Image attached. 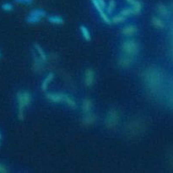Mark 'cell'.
<instances>
[{
	"label": "cell",
	"instance_id": "5b68a950",
	"mask_svg": "<svg viewBox=\"0 0 173 173\" xmlns=\"http://www.w3.org/2000/svg\"><path fill=\"white\" fill-rule=\"evenodd\" d=\"M66 95H67L62 94V93H48V94L47 95V99L50 100L51 102H59L64 101Z\"/></svg>",
	"mask_w": 173,
	"mask_h": 173
},
{
	"label": "cell",
	"instance_id": "3957f363",
	"mask_svg": "<svg viewBox=\"0 0 173 173\" xmlns=\"http://www.w3.org/2000/svg\"><path fill=\"white\" fill-rule=\"evenodd\" d=\"M46 15V12L42 9H34L27 16L26 21L28 23L35 24L39 22L40 20Z\"/></svg>",
	"mask_w": 173,
	"mask_h": 173
},
{
	"label": "cell",
	"instance_id": "6da1fadb",
	"mask_svg": "<svg viewBox=\"0 0 173 173\" xmlns=\"http://www.w3.org/2000/svg\"><path fill=\"white\" fill-rule=\"evenodd\" d=\"M144 79L150 90H156L161 82L160 74L154 68H150L144 73Z\"/></svg>",
	"mask_w": 173,
	"mask_h": 173
},
{
	"label": "cell",
	"instance_id": "5bb4252c",
	"mask_svg": "<svg viewBox=\"0 0 173 173\" xmlns=\"http://www.w3.org/2000/svg\"><path fill=\"white\" fill-rule=\"evenodd\" d=\"M35 48L36 49V51H37L38 54H39L40 57H41V60H42L43 62H45V61L47 60V56H46V54H45L44 51L42 50V48L40 47L38 44H35Z\"/></svg>",
	"mask_w": 173,
	"mask_h": 173
},
{
	"label": "cell",
	"instance_id": "4fadbf2b",
	"mask_svg": "<svg viewBox=\"0 0 173 173\" xmlns=\"http://www.w3.org/2000/svg\"><path fill=\"white\" fill-rule=\"evenodd\" d=\"M22 99H23L24 104L25 106H28L30 103H31V101H32V96L29 92L27 91H25V92H22Z\"/></svg>",
	"mask_w": 173,
	"mask_h": 173
},
{
	"label": "cell",
	"instance_id": "d6986e66",
	"mask_svg": "<svg viewBox=\"0 0 173 173\" xmlns=\"http://www.w3.org/2000/svg\"><path fill=\"white\" fill-rule=\"evenodd\" d=\"M123 20H124V17L123 15H121L114 16V17L112 18V22H113V23H119V22H122V21H123Z\"/></svg>",
	"mask_w": 173,
	"mask_h": 173
},
{
	"label": "cell",
	"instance_id": "ffe728a7",
	"mask_svg": "<svg viewBox=\"0 0 173 173\" xmlns=\"http://www.w3.org/2000/svg\"><path fill=\"white\" fill-rule=\"evenodd\" d=\"M114 7H115V1L114 0H111L110 3H109V5H108V7L106 8V11H107V13L109 15H111L112 13V10H113Z\"/></svg>",
	"mask_w": 173,
	"mask_h": 173
},
{
	"label": "cell",
	"instance_id": "8992f818",
	"mask_svg": "<svg viewBox=\"0 0 173 173\" xmlns=\"http://www.w3.org/2000/svg\"><path fill=\"white\" fill-rule=\"evenodd\" d=\"M133 61H134L133 57L126 54L125 56H123V57H120V59H119V65L122 66V67H123V68H127V67H129L132 64Z\"/></svg>",
	"mask_w": 173,
	"mask_h": 173
},
{
	"label": "cell",
	"instance_id": "7402d4cb",
	"mask_svg": "<svg viewBox=\"0 0 173 173\" xmlns=\"http://www.w3.org/2000/svg\"><path fill=\"white\" fill-rule=\"evenodd\" d=\"M100 15H101V17H102V19L103 20H104V22H106V24H111V20L110 19L108 18V16L106 15V14L103 11L102 13H100Z\"/></svg>",
	"mask_w": 173,
	"mask_h": 173
},
{
	"label": "cell",
	"instance_id": "4316f807",
	"mask_svg": "<svg viewBox=\"0 0 173 173\" xmlns=\"http://www.w3.org/2000/svg\"><path fill=\"white\" fill-rule=\"evenodd\" d=\"M98 4H100V6L102 7V9H105L106 8V2L104 0H97Z\"/></svg>",
	"mask_w": 173,
	"mask_h": 173
},
{
	"label": "cell",
	"instance_id": "8fae6325",
	"mask_svg": "<svg viewBox=\"0 0 173 173\" xmlns=\"http://www.w3.org/2000/svg\"><path fill=\"white\" fill-rule=\"evenodd\" d=\"M137 32V28L134 25H128L123 30V33L125 36H132Z\"/></svg>",
	"mask_w": 173,
	"mask_h": 173
},
{
	"label": "cell",
	"instance_id": "277c9868",
	"mask_svg": "<svg viewBox=\"0 0 173 173\" xmlns=\"http://www.w3.org/2000/svg\"><path fill=\"white\" fill-rule=\"evenodd\" d=\"M118 121H119V117L118 111L116 110H111L106 118V127L109 128H114L118 125Z\"/></svg>",
	"mask_w": 173,
	"mask_h": 173
},
{
	"label": "cell",
	"instance_id": "9a60e30c",
	"mask_svg": "<svg viewBox=\"0 0 173 173\" xmlns=\"http://www.w3.org/2000/svg\"><path fill=\"white\" fill-rule=\"evenodd\" d=\"M80 31H81V33L84 36V38L86 40V41H90V32L88 31L85 26L84 25H81L80 26Z\"/></svg>",
	"mask_w": 173,
	"mask_h": 173
},
{
	"label": "cell",
	"instance_id": "cb8c5ba5",
	"mask_svg": "<svg viewBox=\"0 0 173 173\" xmlns=\"http://www.w3.org/2000/svg\"><path fill=\"white\" fill-rule=\"evenodd\" d=\"M153 23L155 24V25H156L158 27H163L164 26L163 23L159 19H157V18H154L153 19Z\"/></svg>",
	"mask_w": 173,
	"mask_h": 173
},
{
	"label": "cell",
	"instance_id": "83f0119b",
	"mask_svg": "<svg viewBox=\"0 0 173 173\" xmlns=\"http://www.w3.org/2000/svg\"><path fill=\"white\" fill-rule=\"evenodd\" d=\"M129 4H131L133 6H134L135 4H137L138 3H139V1H137V0H127Z\"/></svg>",
	"mask_w": 173,
	"mask_h": 173
},
{
	"label": "cell",
	"instance_id": "52a82bcc",
	"mask_svg": "<svg viewBox=\"0 0 173 173\" xmlns=\"http://www.w3.org/2000/svg\"><path fill=\"white\" fill-rule=\"evenodd\" d=\"M94 72L91 69H88L85 72V85L87 86H91L94 82Z\"/></svg>",
	"mask_w": 173,
	"mask_h": 173
},
{
	"label": "cell",
	"instance_id": "d4e9b609",
	"mask_svg": "<svg viewBox=\"0 0 173 173\" xmlns=\"http://www.w3.org/2000/svg\"><path fill=\"white\" fill-rule=\"evenodd\" d=\"M15 2L22 4H30L32 3V0H15Z\"/></svg>",
	"mask_w": 173,
	"mask_h": 173
},
{
	"label": "cell",
	"instance_id": "7a4b0ae2",
	"mask_svg": "<svg viewBox=\"0 0 173 173\" xmlns=\"http://www.w3.org/2000/svg\"><path fill=\"white\" fill-rule=\"evenodd\" d=\"M123 50L127 55L134 56L139 52V45L132 40H128L123 44Z\"/></svg>",
	"mask_w": 173,
	"mask_h": 173
},
{
	"label": "cell",
	"instance_id": "e0dca14e",
	"mask_svg": "<svg viewBox=\"0 0 173 173\" xmlns=\"http://www.w3.org/2000/svg\"><path fill=\"white\" fill-rule=\"evenodd\" d=\"M1 8L4 11H6V12H9L11 10H13L14 6L10 4V3H4L2 5H1Z\"/></svg>",
	"mask_w": 173,
	"mask_h": 173
},
{
	"label": "cell",
	"instance_id": "44dd1931",
	"mask_svg": "<svg viewBox=\"0 0 173 173\" xmlns=\"http://www.w3.org/2000/svg\"><path fill=\"white\" fill-rule=\"evenodd\" d=\"M158 10H159V13L162 16H165L167 15V13H168L167 9H166V8L164 5H160L159 8H158Z\"/></svg>",
	"mask_w": 173,
	"mask_h": 173
},
{
	"label": "cell",
	"instance_id": "ac0fdd59",
	"mask_svg": "<svg viewBox=\"0 0 173 173\" xmlns=\"http://www.w3.org/2000/svg\"><path fill=\"white\" fill-rule=\"evenodd\" d=\"M132 14H134V9H133V8H125V9L122 10V12H121V15H123V17L130 15H132Z\"/></svg>",
	"mask_w": 173,
	"mask_h": 173
},
{
	"label": "cell",
	"instance_id": "603a6c76",
	"mask_svg": "<svg viewBox=\"0 0 173 173\" xmlns=\"http://www.w3.org/2000/svg\"><path fill=\"white\" fill-rule=\"evenodd\" d=\"M91 1H92V3H93V5L95 6V8H96V10H97L99 13H102V12H103V9L102 8V7L100 6V4H98L97 0H91Z\"/></svg>",
	"mask_w": 173,
	"mask_h": 173
},
{
	"label": "cell",
	"instance_id": "484cf974",
	"mask_svg": "<svg viewBox=\"0 0 173 173\" xmlns=\"http://www.w3.org/2000/svg\"><path fill=\"white\" fill-rule=\"evenodd\" d=\"M8 172V169L4 165H3L2 163H0V173H5Z\"/></svg>",
	"mask_w": 173,
	"mask_h": 173
},
{
	"label": "cell",
	"instance_id": "2e32d148",
	"mask_svg": "<svg viewBox=\"0 0 173 173\" xmlns=\"http://www.w3.org/2000/svg\"><path fill=\"white\" fill-rule=\"evenodd\" d=\"M64 101L66 102V103H67L70 107H72V108H76V106H76V102H75L72 98H70L69 96L66 95Z\"/></svg>",
	"mask_w": 173,
	"mask_h": 173
},
{
	"label": "cell",
	"instance_id": "f546056e",
	"mask_svg": "<svg viewBox=\"0 0 173 173\" xmlns=\"http://www.w3.org/2000/svg\"><path fill=\"white\" fill-rule=\"evenodd\" d=\"M0 56H1V53H0Z\"/></svg>",
	"mask_w": 173,
	"mask_h": 173
},
{
	"label": "cell",
	"instance_id": "30bf717a",
	"mask_svg": "<svg viewBox=\"0 0 173 173\" xmlns=\"http://www.w3.org/2000/svg\"><path fill=\"white\" fill-rule=\"evenodd\" d=\"M95 122V116L90 114V113H87L85 114V118H83V124L84 125H90Z\"/></svg>",
	"mask_w": 173,
	"mask_h": 173
},
{
	"label": "cell",
	"instance_id": "ba28073f",
	"mask_svg": "<svg viewBox=\"0 0 173 173\" xmlns=\"http://www.w3.org/2000/svg\"><path fill=\"white\" fill-rule=\"evenodd\" d=\"M92 108V103L90 99H85L84 102H83V105H82V110L84 111L85 114L87 113H90V111H91Z\"/></svg>",
	"mask_w": 173,
	"mask_h": 173
},
{
	"label": "cell",
	"instance_id": "7c38bea8",
	"mask_svg": "<svg viewBox=\"0 0 173 173\" xmlns=\"http://www.w3.org/2000/svg\"><path fill=\"white\" fill-rule=\"evenodd\" d=\"M53 76H54V74H53V73H50V74H48V75H47V77H46V79H44V81H43V83H42V90L45 91L46 90H47V86H48V84L52 81V79H53Z\"/></svg>",
	"mask_w": 173,
	"mask_h": 173
},
{
	"label": "cell",
	"instance_id": "f1b7e54d",
	"mask_svg": "<svg viewBox=\"0 0 173 173\" xmlns=\"http://www.w3.org/2000/svg\"><path fill=\"white\" fill-rule=\"evenodd\" d=\"M2 139V135H1V134H0V139Z\"/></svg>",
	"mask_w": 173,
	"mask_h": 173
},
{
	"label": "cell",
	"instance_id": "9c48e42d",
	"mask_svg": "<svg viewBox=\"0 0 173 173\" xmlns=\"http://www.w3.org/2000/svg\"><path fill=\"white\" fill-rule=\"evenodd\" d=\"M48 21L52 24H55V25H62L63 23V20L62 17L57 15H50L48 16Z\"/></svg>",
	"mask_w": 173,
	"mask_h": 173
}]
</instances>
